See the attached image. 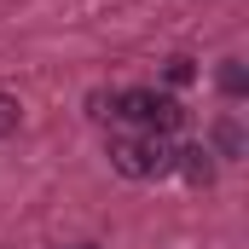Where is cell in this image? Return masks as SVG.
<instances>
[{
  "label": "cell",
  "instance_id": "8992f818",
  "mask_svg": "<svg viewBox=\"0 0 249 249\" xmlns=\"http://www.w3.org/2000/svg\"><path fill=\"white\" fill-rule=\"evenodd\" d=\"M162 75H168V87H186V81H197V64H191L186 53H174V58L162 64Z\"/></svg>",
  "mask_w": 249,
  "mask_h": 249
},
{
  "label": "cell",
  "instance_id": "6da1fadb",
  "mask_svg": "<svg viewBox=\"0 0 249 249\" xmlns=\"http://www.w3.org/2000/svg\"><path fill=\"white\" fill-rule=\"evenodd\" d=\"M174 168L191 186H214V151L209 145H174Z\"/></svg>",
  "mask_w": 249,
  "mask_h": 249
},
{
  "label": "cell",
  "instance_id": "9c48e42d",
  "mask_svg": "<svg viewBox=\"0 0 249 249\" xmlns=\"http://www.w3.org/2000/svg\"><path fill=\"white\" fill-rule=\"evenodd\" d=\"M81 249H93V244H81Z\"/></svg>",
  "mask_w": 249,
  "mask_h": 249
},
{
  "label": "cell",
  "instance_id": "ba28073f",
  "mask_svg": "<svg viewBox=\"0 0 249 249\" xmlns=\"http://www.w3.org/2000/svg\"><path fill=\"white\" fill-rule=\"evenodd\" d=\"M87 116H99V122L116 116V93H93V99H87Z\"/></svg>",
  "mask_w": 249,
  "mask_h": 249
},
{
  "label": "cell",
  "instance_id": "5b68a950",
  "mask_svg": "<svg viewBox=\"0 0 249 249\" xmlns=\"http://www.w3.org/2000/svg\"><path fill=\"white\" fill-rule=\"evenodd\" d=\"M220 93H226V99H244V93H249L244 58H220Z\"/></svg>",
  "mask_w": 249,
  "mask_h": 249
},
{
  "label": "cell",
  "instance_id": "7a4b0ae2",
  "mask_svg": "<svg viewBox=\"0 0 249 249\" xmlns=\"http://www.w3.org/2000/svg\"><path fill=\"white\" fill-rule=\"evenodd\" d=\"M110 162L122 168L127 180H151V162H145V145H139V133H116V139H110Z\"/></svg>",
  "mask_w": 249,
  "mask_h": 249
},
{
  "label": "cell",
  "instance_id": "277c9868",
  "mask_svg": "<svg viewBox=\"0 0 249 249\" xmlns=\"http://www.w3.org/2000/svg\"><path fill=\"white\" fill-rule=\"evenodd\" d=\"M180 122H186V105L174 93H157V122H151V133H174Z\"/></svg>",
  "mask_w": 249,
  "mask_h": 249
},
{
  "label": "cell",
  "instance_id": "52a82bcc",
  "mask_svg": "<svg viewBox=\"0 0 249 249\" xmlns=\"http://www.w3.org/2000/svg\"><path fill=\"white\" fill-rule=\"evenodd\" d=\"M6 133H18V99L12 93H0V139Z\"/></svg>",
  "mask_w": 249,
  "mask_h": 249
},
{
  "label": "cell",
  "instance_id": "3957f363",
  "mask_svg": "<svg viewBox=\"0 0 249 249\" xmlns=\"http://www.w3.org/2000/svg\"><path fill=\"white\" fill-rule=\"evenodd\" d=\"M209 151L226 157V162L244 157V127H238V116H220V122H214V145H209Z\"/></svg>",
  "mask_w": 249,
  "mask_h": 249
}]
</instances>
